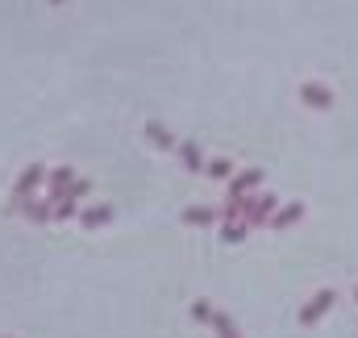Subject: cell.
I'll list each match as a JSON object with an SVG mask.
<instances>
[{
	"label": "cell",
	"mask_w": 358,
	"mask_h": 338,
	"mask_svg": "<svg viewBox=\"0 0 358 338\" xmlns=\"http://www.w3.org/2000/svg\"><path fill=\"white\" fill-rule=\"evenodd\" d=\"M192 314H196L200 322H209V326H213V330H217L221 338H238V330H234V322H229V318H225L221 309H213L209 301H196V305H192Z\"/></svg>",
	"instance_id": "cell-1"
},
{
	"label": "cell",
	"mask_w": 358,
	"mask_h": 338,
	"mask_svg": "<svg viewBox=\"0 0 358 338\" xmlns=\"http://www.w3.org/2000/svg\"><path fill=\"white\" fill-rule=\"evenodd\" d=\"M334 301H338V293H334V289H321V293H317V297H313V301L300 309V322H304V326H313V322H317V318H321V314L334 305Z\"/></svg>",
	"instance_id": "cell-2"
},
{
	"label": "cell",
	"mask_w": 358,
	"mask_h": 338,
	"mask_svg": "<svg viewBox=\"0 0 358 338\" xmlns=\"http://www.w3.org/2000/svg\"><path fill=\"white\" fill-rule=\"evenodd\" d=\"M259 184H263V171H259V167H250V171L234 176V184H229V201H242V192H254Z\"/></svg>",
	"instance_id": "cell-3"
},
{
	"label": "cell",
	"mask_w": 358,
	"mask_h": 338,
	"mask_svg": "<svg viewBox=\"0 0 358 338\" xmlns=\"http://www.w3.org/2000/svg\"><path fill=\"white\" fill-rule=\"evenodd\" d=\"M42 176H46V171H42L38 163H33V167H25V171H21V180H17V188H13V197H17V201H29V192L42 184Z\"/></svg>",
	"instance_id": "cell-4"
},
{
	"label": "cell",
	"mask_w": 358,
	"mask_h": 338,
	"mask_svg": "<svg viewBox=\"0 0 358 338\" xmlns=\"http://www.w3.org/2000/svg\"><path fill=\"white\" fill-rule=\"evenodd\" d=\"M300 96H304L309 105H317V109H334V92H329L325 84H317V79H313V84H304V88H300Z\"/></svg>",
	"instance_id": "cell-5"
},
{
	"label": "cell",
	"mask_w": 358,
	"mask_h": 338,
	"mask_svg": "<svg viewBox=\"0 0 358 338\" xmlns=\"http://www.w3.org/2000/svg\"><path fill=\"white\" fill-rule=\"evenodd\" d=\"M217 217H221V213H217V209H209V205H192V209L184 213V222H188V226H213Z\"/></svg>",
	"instance_id": "cell-6"
},
{
	"label": "cell",
	"mask_w": 358,
	"mask_h": 338,
	"mask_svg": "<svg viewBox=\"0 0 358 338\" xmlns=\"http://www.w3.org/2000/svg\"><path fill=\"white\" fill-rule=\"evenodd\" d=\"M300 217H304V205H284V209L271 217V226H275V230H284V226H296Z\"/></svg>",
	"instance_id": "cell-7"
},
{
	"label": "cell",
	"mask_w": 358,
	"mask_h": 338,
	"mask_svg": "<svg viewBox=\"0 0 358 338\" xmlns=\"http://www.w3.org/2000/svg\"><path fill=\"white\" fill-rule=\"evenodd\" d=\"M146 138H150V142H158V151H171V146H175V138H171V134H167V125H158V121H150V125H146Z\"/></svg>",
	"instance_id": "cell-8"
},
{
	"label": "cell",
	"mask_w": 358,
	"mask_h": 338,
	"mask_svg": "<svg viewBox=\"0 0 358 338\" xmlns=\"http://www.w3.org/2000/svg\"><path fill=\"white\" fill-rule=\"evenodd\" d=\"M104 222H113V209H108V205H92V209L83 213V226H104Z\"/></svg>",
	"instance_id": "cell-9"
},
{
	"label": "cell",
	"mask_w": 358,
	"mask_h": 338,
	"mask_svg": "<svg viewBox=\"0 0 358 338\" xmlns=\"http://www.w3.org/2000/svg\"><path fill=\"white\" fill-rule=\"evenodd\" d=\"M179 155H184V163H188L192 171L200 167V146H196V142H179Z\"/></svg>",
	"instance_id": "cell-10"
},
{
	"label": "cell",
	"mask_w": 358,
	"mask_h": 338,
	"mask_svg": "<svg viewBox=\"0 0 358 338\" xmlns=\"http://www.w3.org/2000/svg\"><path fill=\"white\" fill-rule=\"evenodd\" d=\"M29 217H50V201H29Z\"/></svg>",
	"instance_id": "cell-11"
},
{
	"label": "cell",
	"mask_w": 358,
	"mask_h": 338,
	"mask_svg": "<svg viewBox=\"0 0 358 338\" xmlns=\"http://www.w3.org/2000/svg\"><path fill=\"white\" fill-rule=\"evenodd\" d=\"M209 176H229V159H213L209 163Z\"/></svg>",
	"instance_id": "cell-12"
},
{
	"label": "cell",
	"mask_w": 358,
	"mask_h": 338,
	"mask_svg": "<svg viewBox=\"0 0 358 338\" xmlns=\"http://www.w3.org/2000/svg\"><path fill=\"white\" fill-rule=\"evenodd\" d=\"M50 4H58V0H50Z\"/></svg>",
	"instance_id": "cell-13"
}]
</instances>
